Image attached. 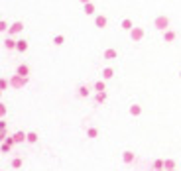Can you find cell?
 Instances as JSON below:
<instances>
[{
	"label": "cell",
	"mask_w": 181,
	"mask_h": 171,
	"mask_svg": "<svg viewBox=\"0 0 181 171\" xmlns=\"http://www.w3.org/2000/svg\"><path fill=\"white\" fill-rule=\"evenodd\" d=\"M28 77H18V75H14V77H10V81H8V87H12V88H22V87H26L28 85Z\"/></svg>",
	"instance_id": "obj_1"
},
{
	"label": "cell",
	"mask_w": 181,
	"mask_h": 171,
	"mask_svg": "<svg viewBox=\"0 0 181 171\" xmlns=\"http://www.w3.org/2000/svg\"><path fill=\"white\" fill-rule=\"evenodd\" d=\"M144 35H146V29H144V28L134 26L132 29H130V40H132V41H136V43H138V41H142V40H144Z\"/></svg>",
	"instance_id": "obj_2"
},
{
	"label": "cell",
	"mask_w": 181,
	"mask_h": 171,
	"mask_svg": "<svg viewBox=\"0 0 181 171\" xmlns=\"http://www.w3.org/2000/svg\"><path fill=\"white\" fill-rule=\"evenodd\" d=\"M154 26H156V29H160V32H165V29L169 28V18L168 16H157L154 20Z\"/></svg>",
	"instance_id": "obj_3"
},
{
	"label": "cell",
	"mask_w": 181,
	"mask_h": 171,
	"mask_svg": "<svg viewBox=\"0 0 181 171\" xmlns=\"http://www.w3.org/2000/svg\"><path fill=\"white\" fill-rule=\"evenodd\" d=\"M22 29H24V24H22V22H14V24H8V29H6V32H8L10 38H12V35H18Z\"/></svg>",
	"instance_id": "obj_4"
},
{
	"label": "cell",
	"mask_w": 181,
	"mask_h": 171,
	"mask_svg": "<svg viewBox=\"0 0 181 171\" xmlns=\"http://www.w3.org/2000/svg\"><path fill=\"white\" fill-rule=\"evenodd\" d=\"M106 24H108V18L104 16V14H97V16H95V26H97L98 29H104Z\"/></svg>",
	"instance_id": "obj_5"
},
{
	"label": "cell",
	"mask_w": 181,
	"mask_h": 171,
	"mask_svg": "<svg viewBox=\"0 0 181 171\" xmlns=\"http://www.w3.org/2000/svg\"><path fill=\"white\" fill-rule=\"evenodd\" d=\"M103 57H104V61H114V59L118 57V51L114 49V47H106L104 53H103Z\"/></svg>",
	"instance_id": "obj_6"
},
{
	"label": "cell",
	"mask_w": 181,
	"mask_h": 171,
	"mask_svg": "<svg viewBox=\"0 0 181 171\" xmlns=\"http://www.w3.org/2000/svg\"><path fill=\"white\" fill-rule=\"evenodd\" d=\"M16 75H18V77H28V75H30V65L20 63V65L16 67Z\"/></svg>",
	"instance_id": "obj_7"
},
{
	"label": "cell",
	"mask_w": 181,
	"mask_h": 171,
	"mask_svg": "<svg viewBox=\"0 0 181 171\" xmlns=\"http://www.w3.org/2000/svg\"><path fill=\"white\" fill-rule=\"evenodd\" d=\"M175 38H177V32H175V29H165V32H163V41H165V43L175 41Z\"/></svg>",
	"instance_id": "obj_8"
},
{
	"label": "cell",
	"mask_w": 181,
	"mask_h": 171,
	"mask_svg": "<svg viewBox=\"0 0 181 171\" xmlns=\"http://www.w3.org/2000/svg\"><path fill=\"white\" fill-rule=\"evenodd\" d=\"M28 47H30V43H28L26 40H16V51H20V53H26L28 51Z\"/></svg>",
	"instance_id": "obj_9"
},
{
	"label": "cell",
	"mask_w": 181,
	"mask_h": 171,
	"mask_svg": "<svg viewBox=\"0 0 181 171\" xmlns=\"http://www.w3.org/2000/svg\"><path fill=\"white\" fill-rule=\"evenodd\" d=\"M100 77H103V81L114 79V69H112V67H104V69H103V73H100Z\"/></svg>",
	"instance_id": "obj_10"
},
{
	"label": "cell",
	"mask_w": 181,
	"mask_h": 171,
	"mask_svg": "<svg viewBox=\"0 0 181 171\" xmlns=\"http://www.w3.org/2000/svg\"><path fill=\"white\" fill-rule=\"evenodd\" d=\"M95 12H97V8H95V4H93V2H89V4L83 6V14H87V16H93Z\"/></svg>",
	"instance_id": "obj_11"
},
{
	"label": "cell",
	"mask_w": 181,
	"mask_h": 171,
	"mask_svg": "<svg viewBox=\"0 0 181 171\" xmlns=\"http://www.w3.org/2000/svg\"><path fill=\"white\" fill-rule=\"evenodd\" d=\"M120 28H122V29H126V32H130V29L134 28V22L130 20V18H124V20L120 22Z\"/></svg>",
	"instance_id": "obj_12"
},
{
	"label": "cell",
	"mask_w": 181,
	"mask_h": 171,
	"mask_svg": "<svg viewBox=\"0 0 181 171\" xmlns=\"http://www.w3.org/2000/svg\"><path fill=\"white\" fill-rule=\"evenodd\" d=\"M95 91L97 93H106V81H95Z\"/></svg>",
	"instance_id": "obj_13"
},
{
	"label": "cell",
	"mask_w": 181,
	"mask_h": 171,
	"mask_svg": "<svg viewBox=\"0 0 181 171\" xmlns=\"http://www.w3.org/2000/svg\"><path fill=\"white\" fill-rule=\"evenodd\" d=\"M77 94L85 99V96H89V94H91V88L87 87V85H81V87H77Z\"/></svg>",
	"instance_id": "obj_14"
},
{
	"label": "cell",
	"mask_w": 181,
	"mask_h": 171,
	"mask_svg": "<svg viewBox=\"0 0 181 171\" xmlns=\"http://www.w3.org/2000/svg\"><path fill=\"white\" fill-rule=\"evenodd\" d=\"M51 41H53V45L59 47V45H63V43H65V35H63V34H55Z\"/></svg>",
	"instance_id": "obj_15"
},
{
	"label": "cell",
	"mask_w": 181,
	"mask_h": 171,
	"mask_svg": "<svg viewBox=\"0 0 181 171\" xmlns=\"http://www.w3.org/2000/svg\"><path fill=\"white\" fill-rule=\"evenodd\" d=\"M4 47L8 51H14V47H16V40H14V38H6L4 40Z\"/></svg>",
	"instance_id": "obj_16"
},
{
	"label": "cell",
	"mask_w": 181,
	"mask_h": 171,
	"mask_svg": "<svg viewBox=\"0 0 181 171\" xmlns=\"http://www.w3.org/2000/svg\"><path fill=\"white\" fill-rule=\"evenodd\" d=\"M130 114H132V116H140L142 114V106L140 104H132V106H130Z\"/></svg>",
	"instance_id": "obj_17"
},
{
	"label": "cell",
	"mask_w": 181,
	"mask_h": 171,
	"mask_svg": "<svg viewBox=\"0 0 181 171\" xmlns=\"http://www.w3.org/2000/svg\"><path fill=\"white\" fill-rule=\"evenodd\" d=\"M106 99H108V94H106V93H97V94H95V100L98 102V104L106 102Z\"/></svg>",
	"instance_id": "obj_18"
},
{
	"label": "cell",
	"mask_w": 181,
	"mask_h": 171,
	"mask_svg": "<svg viewBox=\"0 0 181 171\" xmlns=\"http://www.w3.org/2000/svg\"><path fill=\"white\" fill-rule=\"evenodd\" d=\"M12 140H14V142H24V140H26V134H24V132H16Z\"/></svg>",
	"instance_id": "obj_19"
},
{
	"label": "cell",
	"mask_w": 181,
	"mask_h": 171,
	"mask_svg": "<svg viewBox=\"0 0 181 171\" xmlns=\"http://www.w3.org/2000/svg\"><path fill=\"white\" fill-rule=\"evenodd\" d=\"M6 88H8V79H4V77H0V91H6Z\"/></svg>",
	"instance_id": "obj_20"
},
{
	"label": "cell",
	"mask_w": 181,
	"mask_h": 171,
	"mask_svg": "<svg viewBox=\"0 0 181 171\" xmlns=\"http://www.w3.org/2000/svg\"><path fill=\"white\" fill-rule=\"evenodd\" d=\"M6 29H8V22H6V20H0V34H4Z\"/></svg>",
	"instance_id": "obj_21"
},
{
	"label": "cell",
	"mask_w": 181,
	"mask_h": 171,
	"mask_svg": "<svg viewBox=\"0 0 181 171\" xmlns=\"http://www.w3.org/2000/svg\"><path fill=\"white\" fill-rule=\"evenodd\" d=\"M87 134H89V138H97L98 130H97V128H89V132H87Z\"/></svg>",
	"instance_id": "obj_22"
},
{
	"label": "cell",
	"mask_w": 181,
	"mask_h": 171,
	"mask_svg": "<svg viewBox=\"0 0 181 171\" xmlns=\"http://www.w3.org/2000/svg\"><path fill=\"white\" fill-rule=\"evenodd\" d=\"M6 116V106H4V102H0V120Z\"/></svg>",
	"instance_id": "obj_23"
},
{
	"label": "cell",
	"mask_w": 181,
	"mask_h": 171,
	"mask_svg": "<svg viewBox=\"0 0 181 171\" xmlns=\"http://www.w3.org/2000/svg\"><path fill=\"white\" fill-rule=\"evenodd\" d=\"M28 142H35V140H38V136H35V134H28Z\"/></svg>",
	"instance_id": "obj_24"
},
{
	"label": "cell",
	"mask_w": 181,
	"mask_h": 171,
	"mask_svg": "<svg viewBox=\"0 0 181 171\" xmlns=\"http://www.w3.org/2000/svg\"><path fill=\"white\" fill-rule=\"evenodd\" d=\"M12 165H14V167H20V165H22V161H20V159H14V161H12Z\"/></svg>",
	"instance_id": "obj_25"
},
{
	"label": "cell",
	"mask_w": 181,
	"mask_h": 171,
	"mask_svg": "<svg viewBox=\"0 0 181 171\" xmlns=\"http://www.w3.org/2000/svg\"><path fill=\"white\" fill-rule=\"evenodd\" d=\"M2 138H6V130H0V140Z\"/></svg>",
	"instance_id": "obj_26"
},
{
	"label": "cell",
	"mask_w": 181,
	"mask_h": 171,
	"mask_svg": "<svg viewBox=\"0 0 181 171\" xmlns=\"http://www.w3.org/2000/svg\"><path fill=\"white\" fill-rule=\"evenodd\" d=\"M79 2H81V4L85 6V4H89V2H91V0H79Z\"/></svg>",
	"instance_id": "obj_27"
},
{
	"label": "cell",
	"mask_w": 181,
	"mask_h": 171,
	"mask_svg": "<svg viewBox=\"0 0 181 171\" xmlns=\"http://www.w3.org/2000/svg\"><path fill=\"white\" fill-rule=\"evenodd\" d=\"M2 94H4V93H2V91H0V99H2Z\"/></svg>",
	"instance_id": "obj_28"
}]
</instances>
